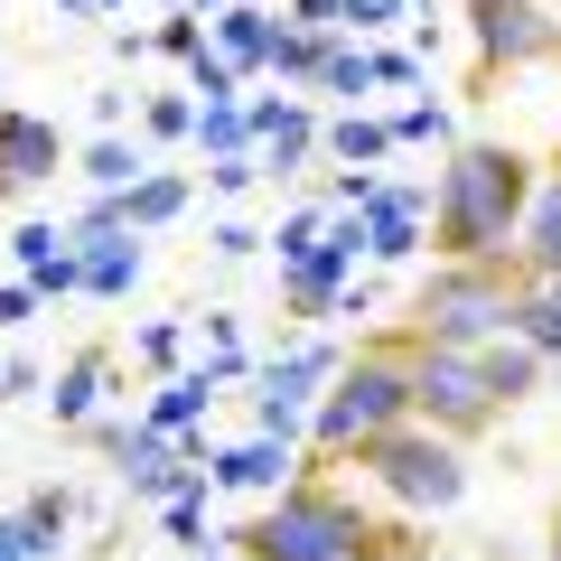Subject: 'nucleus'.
I'll return each instance as SVG.
<instances>
[{
  "label": "nucleus",
  "mask_w": 561,
  "mask_h": 561,
  "mask_svg": "<svg viewBox=\"0 0 561 561\" xmlns=\"http://www.w3.org/2000/svg\"><path fill=\"white\" fill-rule=\"evenodd\" d=\"M243 122H253V160H262V179H300L309 160H319V103L309 94H290V84H280V94H262V103H243Z\"/></svg>",
  "instance_id": "8"
},
{
  "label": "nucleus",
  "mask_w": 561,
  "mask_h": 561,
  "mask_svg": "<svg viewBox=\"0 0 561 561\" xmlns=\"http://www.w3.org/2000/svg\"><path fill=\"white\" fill-rule=\"evenodd\" d=\"M216 383H225L216 365H179V375H160V402H150L140 421H160L169 440H179V431H197V412L216 402Z\"/></svg>",
  "instance_id": "20"
},
{
  "label": "nucleus",
  "mask_w": 561,
  "mask_h": 561,
  "mask_svg": "<svg viewBox=\"0 0 561 561\" xmlns=\"http://www.w3.org/2000/svg\"><path fill=\"white\" fill-rule=\"evenodd\" d=\"M38 319V290H28V280H0V328H28Z\"/></svg>",
  "instance_id": "34"
},
{
  "label": "nucleus",
  "mask_w": 561,
  "mask_h": 561,
  "mask_svg": "<svg viewBox=\"0 0 561 561\" xmlns=\"http://www.w3.org/2000/svg\"><path fill=\"white\" fill-rule=\"evenodd\" d=\"M0 561H57V552L38 542V534H28V515H20V505L0 515Z\"/></svg>",
  "instance_id": "31"
},
{
  "label": "nucleus",
  "mask_w": 561,
  "mask_h": 561,
  "mask_svg": "<svg viewBox=\"0 0 561 561\" xmlns=\"http://www.w3.org/2000/svg\"><path fill=\"white\" fill-rule=\"evenodd\" d=\"M375 534H383V515L356 486L290 468L280 496L262 505V515H243L225 542H234V561H356V552H375Z\"/></svg>",
  "instance_id": "3"
},
{
  "label": "nucleus",
  "mask_w": 561,
  "mask_h": 561,
  "mask_svg": "<svg viewBox=\"0 0 561 561\" xmlns=\"http://www.w3.org/2000/svg\"><path fill=\"white\" fill-rule=\"evenodd\" d=\"M412 421V328L383 319L346 346V365L328 375V393L309 402V440H300V468L309 478H337L356 468V449H375L383 431Z\"/></svg>",
  "instance_id": "1"
},
{
  "label": "nucleus",
  "mask_w": 561,
  "mask_h": 561,
  "mask_svg": "<svg viewBox=\"0 0 561 561\" xmlns=\"http://www.w3.org/2000/svg\"><path fill=\"white\" fill-rule=\"evenodd\" d=\"M253 179H262V160H253V150H225V160H206V187H216V197H243Z\"/></svg>",
  "instance_id": "30"
},
{
  "label": "nucleus",
  "mask_w": 561,
  "mask_h": 561,
  "mask_svg": "<svg viewBox=\"0 0 561 561\" xmlns=\"http://www.w3.org/2000/svg\"><path fill=\"white\" fill-rule=\"evenodd\" d=\"M478 375H486V393H496L505 412H524V402L542 393V375H552V356H534V346L505 328V337H486V346H478Z\"/></svg>",
  "instance_id": "17"
},
{
  "label": "nucleus",
  "mask_w": 561,
  "mask_h": 561,
  "mask_svg": "<svg viewBox=\"0 0 561 561\" xmlns=\"http://www.w3.org/2000/svg\"><path fill=\"white\" fill-rule=\"evenodd\" d=\"M319 150H328L337 169H375V160H393V122L365 113V103H346V113L319 131Z\"/></svg>",
  "instance_id": "19"
},
{
  "label": "nucleus",
  "mask_w": 561,
  "mask_h": 561,
  "mask_svg": "<svg viewBox=\"0 0 561 561\" xmlns=\"http://www.w3.org/2000/svg\"><path fill=\"white\" fill-rule=\"evenodd\" d=\"M468 94H486L496 76H524V66L561 57V20L552 0H468Z\"/></svg>",
  "instance_id": "7"
},
{
  "label": "nucleus",
  "mask_w": 561,
  "mask_h": 561,
  "mask_svg": "<svg viewBox=\"0 0 561 561\" xmlns=\"http://www.w3.org/2000/svg\"><path fill=\"white\" fill-rule=\"evenodd\" d=\"M140 131H150V140H197V103H187V94H150V103H140Z\"/></svg>",
  "instance_id": "28"
},
{
  "label": "nucleus",
  "mask_w": 561,
  "mask_h": 561,
  "mask_svg": "<svg viewBox=\"0 0 561 561\" xmlns=\"http://www.w3.org/2000/svg\"><path fill=\"white\" fill-rule=\"evenodd\" d=\"M10 253H20V280L28 290H38V300H66V290H76V225H20V234H10Z\"/></svg>",
  "instance_id": "16"
},
{
  "label": "nucleus",
  "mask_w": 561,
  "mask_h": 561,
  "mask_svg": "<svg viewBox=\"0 0 561 561\" xmlns=\"http://www.w3.org/2000/svg\"><path fill=\"white\" fill-rule=\"evenodd\" d=\"M76 169H84L94 187H131V179H140L150 160H140V140H122V131H94V140L76 150Z\"/></svg>",
  "instance_id": "21"
},
{
  "label": "nucleus",
  "mask_w": 561,
  "mask_h": 561,
  "mask_svg": "<svg viewBox=\"0 0 561 561\" xmlns=\"http://www.w3.org/2000/svg\"><path fill=\"white\" fill-rule=\"evenodd\" d=\"M0 393H38V356H10V365H0Z\"/></svg>",
  "instance_id": "37"
},
{
  "label": "nucleus",
  "mask_w": 561,
  "mask_h": 561,
  "mask_svg": "<svg viewBox=\"0 0 561 561\" xmlns=\"http://www.w3.org/2000/svg\"><path fill=\"white\" fill-rule=\"evenodd\" d=\"M356 561H393V552H356Z\"/></svg>",
  "instance_id": "42"
},
{
  "label": "nucleus",
  "mask_w": 561,
  "mask_h": 561,
  "mask_svg": "<svg viewBox=\"0 0 561 561\" xmlns=\"http://www.w3.org/2000/svg\"><path fill=\"white\" fill-rule=\"evenodd\" d=\"M412 421H431V431L459 440V449H478L486 431L505 421V402L486 393V375H478V346L412 337Z\"/></svg>",
  "instance_id": "6"
},
{
  "label": "nucleus",
  "mask_w": 561,
  "mask_h": 561,
  "mask_svg": "<svg viewBox=\"0 0 561 561\" xmlns=\"http://www.w3.org/2000/svg\"><path fill=\"white\" fill-rule=\"evenodd\" d=\"M187 197H197V179H187V169H140L131 187H113V206H122V225H131V234H160V225H179Z\"/></svg>",
  "instance_id": "15"
},
{
  "label": "nucleus",
  "mask_w": 561,
  "mask_h": 561,
  "mask_svg": "<svg viewBox=\"0 0 561 561\" xmlns=\"http://www.w3.org/2000/svg\"><path fill=\"white\" fill-rule=\"evenodd\" d=\"M169 10H197V20H216V10H225V0H169Z\"/></svg>",
  "instance_id": "39"
},
{
  "label": "nucleus",
  "mask_w": 561,
  "mask_h": 561,
  "mask_svg": "<svg viewBox=\"0 0 561 561\" xmlns=\"http://www.w3.org/2000/svg\"><path fill=\"white\" fill-rule=\"evenodd\" d=\"M486 561H505V552H486Z\"/></svg>",
  "instance_id": "45"
},
{
  "label": "nucleus",
  "mask_w": 561,
  "mask_h": 561,
  "mask_svg": "<svg viewBox=\"0 0 561 561\" xmlns=\"http://www.w3.org/2000/svg\"><path fill=\"white\" fill-rule=\"evenodd\" d=\"M103 383H113V346H76V356L57 365V383H47V412H57V431H84L94 421V402H103Z\"/></svg>",
  "instance_id": "14"
},
{
  "label": "nucleus",
  "mask_w": 561,
  "mask_h": 561,
  "mask_svg": "<svg viewBox=\"0 0 561 561\" xmlns=\"http://www.w3.org/2000/svg\"><path fill=\"white\" fill-rule=\"evenodd\" d=\"M383 20H402V0H346V38H365V28H383Z\"/></svg>",
  "instance_id": "33"
},
{
  "label": "nucleus",
  "mask_w": 561,
  "mask_h": 561,
  "mask_svg": "<svg viewBox=\"0 0 561 561\" xmlns=\"http://www.w3.org/2000/svg\"><path fill=\"white\" fill-rule=\"evenodd\" d=\"M272 20L280 10H262V0H225L216 20H206V47H216L234 76H262V66H272Z\"/></svg>",
  "instance_id": "12"
},
{
  "label": "nucleus",
  "mask_w": 561,
  "mask_h": 561,
  "mask_svg": "<svg viewBox=\"0 0 561 561\" xmlns=\"http://www.w3.org/2000/svg\"><path fill=\"white\" fill-rule=\"evenodd\" d=\"M346 28H309V20H272V66L262 76L272 84H290V94H309L319 84V66H328V47H337Z\"/></svg>",
  "instance_id": "18"
},
{
  "label": "nucleus",
  "mask_w": 561,
  "mask_h": 561,
  "mask_svg": "<svg viewBox=\"0 0 561 561\" xmlns=\"http://www.w3.org/2000/svg\"><path fill=\"white\" fill-rule=\"evenodd\" d=\"M309 94H337V103H365V94H375V57H365L356 38H337V47H328V66H319V84H309Z\"/></svg>",
  "instance_id": "22"
},
{
  "label": "nucleus",
  "mask_w": 561,
  "mask_h": 561,
  "mask_svg": "<svg viewBox=\"0 0 561 561\" xmlns=\"http://www.w3.org/2000/svg\"><path fill=\"white\" fill-rule=\"evenodd\" d=\"M216 253L243 262V253H262V234H253V225H216Z\"/></svg>",
  "instance_id": "36"
},
{
  "label": "nucleus",
  "mask_w": 561,
  "mask_h": 561,
  "mask_svg": "<svg viewBox=\"0 0 561 561\" xmlns=\"http://www.w3.org/2000/svg\"><path fill=\"white\" fill-rule=\"evenodd\" d=\"M393 122V150H421V140H449V103H402V113H383Z\"/></svg>",
  "instance_id": "29"
},
{
  "label": "nucleus",
  "mask_w": 561,
  "mask_h": 561,
  "mask_svg": "<svg viewBox=\"0 0 561 561\" xmlns=\"http://www.w3.org/2000/svg\"><path fill=\"white\" fill-rule=\"evenodd\" d=\"M0 169H10V187H47L66 169V131L47 113H28V103H0Z\"/></svg>",
  "instance_id": "10"
},
{
  "label": "nucleus",
  "mask_w": 561,
  "mask_h": 561,
  "mask_svg": "<svg viewBox=\"0 0 561 561\" xmlns=\"http://www.w3.org/2000/svg\"><path fill=\"white\" fill-rule=\"evenodd\" d=\"M534 262L505 243V253H468V262H440L431 253V272L412 280V300H402V328L412 337H440V346H486L515 328L524 290H534Z\"/></svg>",
  "instance_id": "4"
},
{
  "label": "nucleus",
  "mask_w": 561,
  "mask_h": 561,
  "mask_svg": "<svg viewBox=\"0 0 561 561\" xmlns=\"http://www.w3.org/2000/svg\"><path fill=\"white\" fill-rule=\"evenodd\" d=\"M542 290H552V300H561V280H542Z\"/></svg>",
  "instance_id": "43"
},
{
  "label": "nucleus",
  "mask_w": 561,
  "mask_h": 561,
  "mask_svg": "<svg viewBox=\"0 0 561 561\" xmlns=\"http://www.w3.org/2000/svg\"><path fill=\"white\" fill-rule=\"evenodd\" d=\"M365 486H375L383 505H402V515H449V505L468 496V449L440 440L431 421H402V431H383L375 449H356Z\"/></svg>",
  "instance_id": "5"
},
{
  "label": "nucleus",
  "mask_w": 561,
  "mask_h": 561,
  "mask_svg": "<svg viewBox=\"0 0 561 561\" xmlns=\"http://www.w3.org/2000/svg\"><path fill=\"white\" fill-rule=\"evenodd\" d=\"M10 197H20V187H10V169H0V206H10Z\"/></svg>",
  "instance_id": "40"
},
{
  "label": "nucleus",
  "mask_w": 561,
  "mask_h": 561,
  "mask_svg": "<svg viewBox=\"0 0 561 561\" xmlns=\"http://www.w3.org/2000/svg\"><path fill=\"white\" fill-rule=\"evenodd\" d=\"M187 561H206V552H187Z\"/></svg>",
  "instance_id": "44"
},
{
  "label": "nucleus",
  "mask_w": 561,
  "mask_h": 561,
  "mask_svg": "<svg viewBox=\"0 0 561 561\" xmlns=\"http://www.w3.org/2000/svg\"><path fill=\"white\" fill-rule=\"evenodd\" d=\"M131 356L150 365V375H179V356H187V319H150V328L131 337Z\"/></svg>",
  "instance_id": "27"
},
{
  "label": "nucleus",
  "mask_w": 561,
  "mask_h": 561,
  "mask_svg": "<svg viewBox=\"0 0 561 561\" xmlns=\"http://www.w3.org/2000/svg\"><path fill=\"white\" fill-rule=\"evenodd\" d=\"M20 515H28V534H38L47 552H57V542H66V524H76V486H28V496H20Z\"/></svg>",
  "instance_id": "25"
},
{
  "label": "nucleus",
  "mask_w": 561,
  "mask_h": 561,
  "mask_svg": "<svg viewBox=\"0 0 561 561\" xmlns=\"http://www.w3.org/2000/svg\"><path fill=\"white\" fill-rule=\"evenodd\" d=\"M542 561H561V505L542 515Z\"/></svg>",
  "instance_id": "38"
},
{
  "label": "nucleus",
  "mask_w": 561,
  "mask_h": 561,
  "mask_svg": "<svg viewBox=\"0 0 561 561\" xmlns=\"http://www.w3.org/2000/svg\"><path fill=\"white\" fill-rule=\"evenodd\" d=\"M197 150H206V160H225V150H253L243 94H234V103H197Z\"/></svg>",
  "instance_id": "23"
},
{
  "label": "nucleus",
  "mask_w": 561,
  "mask_h": 561,
  "mask_svg": "<svg viewBox=\"0 0 561 561\" xmlns=\"http://www.w3.org/2000/svg\"><path fill=\"white\" fill-rule=\"evenodd\" d=\"M140 243L150 234H131V225H103V234H76V290L84 300H131V280H140Z\"/></svg>",
  "instance_id": "11"
},
{
  "label": "nucleus",
  "mask_w": 561,
  "mask_h": 561,
  "mask_svg": "<svg viewBox=\"0 0 561 561\" xmlns=\"http://www.w3.org/2000/svg\"><path fill=\"white\" fill-rule=\"evenodd\" d=\"M542 169H561V140H552V160H542Z\"/></svg>",
  "instance_id": "41"
},
{
  "label": "nucleus",
  "mask_w": 561,
  "mask_h": 561,
  "mask_svg": "<svg viewBox=\"0 0 561 561\" xmlns=\"http://www.w3.org/2000/svg\"><path fill=\"white\" fill-rule=\"evenodd\" d=\"M140 47H150V57H197V47H206V20H197V10H169V20L160 28H140Z\"/></svg>",
  "instance_id": "26"
},
{
  "label": "nucleus",
  "mask_w": 561,
  "mask_h": 561,
  "mask_svg": "<svg viewBox=\"0 0 561 561\" xmlns=\"http://www.w3.org/2000/svg\"><path fill=\"white\" fill-rule=\"evenodd\" d=\"M375 57V84H421V57L412 47H365Z\"/></svg>",
  "instance_id": "32"
},
{
  "label": "nucleus",
  "mask_w": 561,
  "mask_h": 561,
  "mask_svg": "<svg viewBox=\"0 0 561 561\" xmlns=\"http://www.w3.org/2000/svg\"><path fill=\"white\" fill-rule=\"evenodd\" d=\"M280 20H309V28H337V20H346V0H290V10H280Z\"/></svg>",
  "instance_id": "35"
},
{
  "label": "nucleus",
  "mask_w": 561,
  "mask_h": 561,
  "mask_svg": "<svg viewBox=\"0 0 561 561\" xmlns=\"http://www.w3.org/2000/svg\"><path fill=\"white\" fill-rule=\"evenodd\" d=\"M356 216H365V253H375V262H412V253H431V187H412V179H375Z\"/></svg>",
  "instance_id": "9"
},
{
  "label": "nucleus",
  "mask_w": 561,
  "mask_h": 561,
  "mask_svg": "<svg viewBox=\"0 0 561 561\" xmlns=\"http://www.w3.org/2000/svg\"><path fill=\"white\" fill-rule=\"evenodd\" d=\"M290 468H300V449H290V440H272V431H253V440L216 449V459H206V478H216V486H243V496H272V486L290 478Z\"/></svg>",
  "instance_id": "13"
},
{
  "label": "nucleus",
  "mask_w": 561,
  "mask_h": 561,
  "mask_svg": "<svg viewBox=\"0 0 561 561\" xmlns=\"http://www.w3.org/2000/svg\"><path fill=\"white\" fill-rule=\"evenodd\" d=\"M542 160L515 140H449L440 179H431V253L468 262V253H505L524 234V197H534Z\"/></svg>",
  "instance_id": "2"
},
{
  "label": "nucleus",
  "mask_w": 561,
  "mask_h": 561,
  "mask_svg": "<svg viewBox=\"0 0 561 561\" xmlns=\"http://www.w3.org/2000/svg\"><path fill=\"white\" fill-rule=\"evenodd\" d=\"M515 337L534 346V356H552V365H561V300L542 290V280L524 290V309H515Z\"/></svg>",
  "instance_id": "24"
}]
</instances>
